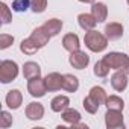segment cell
I'll return each mask as SVG.
<instances>
[{
  "label": "cell",
  "instance_id": "cell-24",
  "mask_svg": "<svg viewBox=\"0 0 129 129\" xmlns=\"http://www.w3.org/2000/svg\"><path fill=\"white\" fill-rule=\"evenodd\" d=\"M109 67L106 66V62L102 59V61H97L96 64H94V75L97 76V78H106L108 75H109Z\"/></svg>",
  "mask_w": 129,
  "mask_h": 129
},
{
  "label": "cell",
  "instance_id": "cell-18",
  "mask_svg": "<svg viewBox=\"0 0 129 129\" xmlns=\"http://www.w3.org/2000/svg\"><path fill=\"white\" fill-rule=\"evenodd\" d=\"M41 27H43L50 37H56V35L61 32V29H62V21L58 20V18H50V20H47Z\"/></svg>",
  "mask_w": 129,
  "mask_h": 129
},
{
  "label": "cell",
  "instance_id": "cell-10",
  "mask_svg": "<svg viewBox=\"0 0 129 129\" xmlns=\"http://www.w3.org/2000/svg\"><path fill=\"white\" fill-rule=\"evenodd\" d=\"M44 115V106L38 102H30L26 106V117L29 120H40Z\"/></svg>",
  "mask_w": 129,
  "mask_h": 129
},
{
  "label": "cell",
  "instance_id": "cell-13",
  "mask_svg": "<svg viewBox=\"0 0 129 129\" xmlns=\"http://www.w3.org/2000/svg\"><path fill=\"white\" fill-rule=\"evenodd\" d=\"M91 14L94 15V18L97 20V23H103L106 20V17H108V8L102 2H94L91 5Z\"/></svg>",
  "mask_w": 129,
  "mask_h": 129
},
{
  "label": "cell",
  "instance_id": "cell-22",
  "mask_svg": "<svg viewBox=\"0 0 129 129\" xmlns=\"http://www.w3.org/2000/svg\"><path fill=\"white\" fill-rule=\"evenodd\" d=\"M105 105H106V109L123 111V108H124V102H123V99L118 97V96H109V97H106Z\"/></svg>",
  "mask_w": 129,
  "mask_h": 129
},
{
  "label": "cell",
  "instance_id": "cell-29",
  "mask_svg": "<svg viewBox=\"0 0 129 129\" xmlns=\"http://www.w3.org/2000/svg\"><path fill=\"white\" fill-rule=\"evenodd\" d=\"M14 43V37L12 35H8V34H2L0 35V49H8L11 44Z\"/></svg>",
  "mask_w": 129,
  "mask_h": 129
},
{
  "label": "cell",
  "instance_id": "cell-28",
  "mask_svg": "<svg viewBox=\"0 0 129 129\" xmlns=\"http://www.w3.org/2000/svg\"><path fill=\"white\" fill-rule=\"evenodd\" d=\"M0 11H2V18H0V20H2V23H3V24L11 23V20H12V14H11L8 5H6V3H0Z\"/></svg>",
  "mask_w": 129,
  "mask_h": 129
},
{
  "label": "cell",
  "instance_id": "cell-8",
  "mask_svg": "<svg viewBox=\"0 0 129 129\" xmlns=\"http://www.w3.org/2000/svg\"><path fill=\"white\" fill-rule=\"evenodd\" d=\"M62 81H64V75H59V73H56V72L49 73V75L44 78L47 91H59V90L62 88Z\"/></svg>",
  "mask_w": 129,
  "mask_h": 129
},
{
  "label": "cell",
  "instance_id": "cell-6",
  "mask_svg": "<svg viewBox=\"0 0 129 129\" xmlns=\"http://www.w3.org/2000/svg\"><path fill=\"white\" fill-rule=\"evenodd\" d=\"M27 91H29V94L32 97H44L46 93H47V87H46L44 79H41V76L29 79V82H27Z\"/></svg>",
  "mask_w": 129,
  "mask_h": 129
},
{
  "label": "cell",
  "instance_id": "cell-9",
  "mask_svg": "<svg viewBox=\"0 0 129 129\" xmlns=\"http://www.w3.org/2000/svg\"><path fill=\"white\" fill-rule=\"evenodd\" d=\"M105 37L109 40V41H117L123 37V26L117 21H112L109 24L105 26Z\"/></svg>",
  "mask_w": 129,
  "mask_h": 129
},
{
  "label": "cell",
  "instance_id": "cell-20",
  "mask_svg": "<svg viewBox=\"0 0 129 129\" xmlns=\"http://www.w3.org/2000/svg\"><path fill=\"white\" fill-rule=\"evenodd\" d=\"M62 88L69 91V93H75L79 88V79L73 75H64V81H62Z\"/></svg>",
  "mask_w": 129,
  "mask_h": 129
},
{
  "label": "cell",
  "instance_id": "cell-4",
  "mask_svg": "<svg viewBox=\"0 0 129 129\" xmlns=\"http://www.w3.org/2000/svg\"><path fill=\"white\" fill-rule=\"evenodd\" d=\"M105 124L108 129H118V127H124V121H123V111H117V109H108L105 114Z\"/></svg>",
  "mask_w": 129,
  "mask_h": 129
},
{
  "label": "cell",
  "instance_id": "cell-14",
  "mask_svg": "<svg viewBox=\"0 0 129 129\" xmlns=\"http://www.w3.org/2000/svg\"><path fill=\"white\" fill-rule=\"evenodd\" d=\"M23 102V94L20 90H11L8 91L6 94V105L11 108V109H18L20 105Z\"/></svg>",
  "mask_w": 129,
  "mask_h": 129
},
{
  "label": "cell",
  "instance_id": "cell-16",
  "mask_svg": "<svg viewBox=\"0 0 129 129\" xmlns=\"http://www.w3.org/2000/svg\"><path fill=\"white\" fill-rule=\"evenodd\" d=\"M30 38H32V40L38 44V47H40V49H43V47L49 43V40H50L52 37H50V35H49V34H47V32H46V30L40 26V27L34 29V32H32Z\"/></svg>",
  "mask_w": 129,
  "mask_h": 129
},
{
  "label": "cell",
  "instance_id": "cell-21",
  "mask_svg": "<svg viewBox=\"0 0 129 129\" xmlns=\"http://www.w3.org/2000/svg\"><path fill=\"white\" fill-rule=\"evenodd\" d=\"M20 50H21L24 55H34V53H37V52L40 50V47H38V44L29 37V38H26V40L21 41V44H20Z\"/></svg>",
  "mask_w": 129,
  "mask_h": 129
},
{
  "label": "cell",
  "instance_id": "cell-25",
  "mask_svg": "<svg viewBox=\"0 0 129 129\" xmlns=\"http://www.w3.org/2000/svg\"><path fill=\"white\" fill-rule=\"evenodd\" d=\"M99 103L91 97V96H87L85 99H84V108H85V111L87 112H90V114H96L97 111H99Z\"/></svg>",
  "mask_w": 129,
  "mask_h": 129
},
{
  "label": "cell",
  "instance_id": "cell-32",
  "mask_svg": "<svg viewBox=\"0 0 129 129\" xmlns=\"http://www.w3.org/2000/svg\"><path fill=\"white\" fill-rule=\"evenodd\" d=\"M126 73L129 75V62H127V66H126Z\"/></svg>",
  "mask_w": 129,
  "mask_h": 129
},
{
  "label": "cell",
  "instance_id": "cell-12",
  "mask_svg": "<svg viewBox=\"0 0 129 129\" xmlns=\"http://www.w3.org/2000/svg\"><path fill=\"white\" fill-rule=\"evenodd\" d=\"M23 76L29 81V79H34V78H40L41 76V69L37 62L34 61H27L24 62L23 66Z\"/></svg>",
  "mask_w": 129,
  "mask_h": 129
},
{
  "label": "cell",
  "instance_id": "cell-33",
  "mask_svg": "<svg viewBox=\"0 0 129 129\" xmlns=\"http://www.w3.org/2000/svg\"><path fill=\"white\" fill-rule=\"evenodd\" d=\"M126 2H127V5H129V0H126Z\"/></svg>",
  "mask_w": 129,
  "mask_h": 129
},
{
  "label": "cell",
  "instance_id": "cell-31",
  "mask_svg": "<svg viewBox=\"0 0 129 129\" xmlns=\"http://www.w3.org/2000/svg\"><path fill=\"white\" fill-rule=\"evenodd\" d=\"M79 2H82V3H91V5H93L96 0H79Z\"/></svg>",
  "mask_w": 129,
  "mask_h": 129
},
{
  "label": "cell",
  "instance_id": "cell-11",
  "mask_svg": "<svg viewBox=\"0 0 129 129\" xmlns=\"http://www.w3.org/2000/svg\"><path fill=\"white\" fill-rule=\"evenodd\" d=\"M62 47L66 49L67 52H76L79 50L81 44H79V37L76 34H67V35H64L62 38Z\"/></svg>",
  "mask_w": 129,
  "mask_h": 129
},
{
  "label": "cell",
  "instance_id": "cell-23",
  "mask_svg": "<svg viewBox=\"0 0 129 129\" xmlns=\"http://www.w3.org/2000/svg\"><path fill=\"white\" fill-rule=\"evenodd\" d=\"M88 96H91L99 105H105V102H106V91L102 88V87H93L91 90H90V94Z\"/></svg>",
  "mask_w": 129,
  "mask_h": 129
},
{
  "label": "cell",
  "instance_id": "cell-3",
  "mask_svg": "<svg viewBox=\"0 0 129 129\" xmlns=\"http://www.w3.org/2000/svg\"><path fill=\"white\" fill-rule=\"evenodd\" d=\"M103 61L111 70H126V66L129 62V56L120 52H109L103 56Z\"/></svg>",
  "mask_w": 129,
  "mask_h": 129
},
{
  "label": "cell",
  "instance_id": "cell-30",
  "mask_svg": "<svg viewBox=\"0 0 129 129\" xmlns=\"http://www.w3.org/2000/svg\"><path fill=\"white\" fill-rule=\"evenodd\" d=\"M0 118H2V121H0V126L2 127H9L12 124V117L8 111H2V117Z\"/></svg>",
  "mask_w": 129,
  "mask_h": 129
},
{
  "label": "cell",
  "instance_id": "cell-1",
  "mask_svg": "<svg viewBox=\"0 0 129 129\" xmlns=\"http://www.w3.org/2000/svg\"><path fill=\"white\" fill-rule=\"evenodd\" d=\"M108 38L103 35V34H100V32H97V30H88L87 34H85V37H84V43H85V46L91 50V52H94V53H99V52H103L106 47H108Z\"/></svg>",
  "mask_w": 129,
  "mask_h": 129
},
{
  "label": "cell",
  "instance_id": "cell-5",
  "mask_svg": "<svg viewBox=\"0 0 129 129\" xmlns=\"http://www.w3.org/2000/svg\"><path fill=\"white\" fill-rule=\"evenodd\" d=\"M69 62L70 66L76 70H84L88 64H90V56L82 52V50H76V52H72L70 56H69Z\"/></svg>",
  "mask_w": 129,
  "mask_h": 129
},
{
  "label": "cell",
  "instance_id": "cell-15",
  "mask_svg": "<svg viewBox=\"0 0 129 129\" xmlns=\"http://www.w3.org/2000/svg\"><path fill=\"white\" fill-rule=\"evenodd\" d=\"M78 23H79V26H81L85 32H88V30H93V29L96 27L97 20L94 18L93 14H79Z\"/></svg>",
  "mask_w": 129,
  "mask_h": 129
},
{
  "label": "cell",
  "instance_id": "cell-17",
  "mask_svg": "<svg viewBox=\"0 0 129 129\" xmlns=\"http://www.w3.org/2000/svg\"><path fill=\"white\" fill-rule=\"evenodd\" d=\"M70 105V99L67 96H56L50 102V108L53 112H62L64 109H67Z\"/></svg>",
  "mask_w": 129,
  "mask_h": 129
},
{
  "label": "cell",
  "instance_id": "cell-2",
  "mask_svg": "<svg viewBox=\"0 0 129 129\" xmlns=\"http://www.w3.org/2000/svg\"><path fill=\"white\" fill-rule=\"evenodd\" d=\"M18 76V66L15 61L5 59L0 62V82L9 84Z\"/></svg>",
  "mask_w": 129,
  "mask_h": 129
},
{
  "label": "cell",
  "instance_id": "cell-27",
  "mask_svg": "<svg viewBox=\"0 0 129 129\" xmlns=\"http://www.w3.org/2000/svg\"><path fill=\"white\" fill-rule=\"evenodd\" d=\"M46 8H47V0H30V9L35 14L44 12Z\"/></svg>",
  "mask_w": 129,
  "mask_h": 129
},
{
  "label": "cell",
  "instance_id": "cell-26",
  "mask_svg": "<svg viewBox=\"0 0 129 129\" xmlns=\"http://www.w3.org/2000/svg\"><path fill=\"white\" fill-rule=\"evenodd\" d=\"M30 8V0H14L12 2V9L15 12H26Z\"/></svg>",
  "mask_w": 129,
  "mask_h": 129
},
{
  "label": "cell",
  "instance_id": "cell-19",
  "mask_svg": "<svg viewBox=\"0 0 129 129\" xmlns=\"http://www.w3.org/2000/svg\"><path fill=\"white\" fill-rule=\"evenodd\" d=\"M61 117L62 120L69 123V124H75L78 121H81V112L78 109H73V108H67V109H64L61 112Z\"/></svg>",
  "mask_w": 129,
  "mask_h": 129
},
{
  "label": "cell",
  "instance_id": "cell-7",
  "mask_svg": "<svg viewBox=\"0 0 129 129\" xmlns=\"http://www.w3.org/2000/svg\"><path fill=\"white\" fill-rule=\"evenodd\" d=\"M127 73L126 70H115V73L111 76V85L115 91H124L127 87Z\"/></svg>",
  "mask_w": 129,
  "mask_h": 129
}]
</instances>
